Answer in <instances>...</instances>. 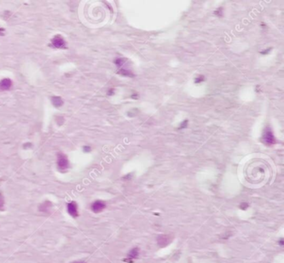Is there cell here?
<instances>
[{
    "mask_svg": "<svg viewBox=\"0 0 284 263\" xmlns=\"http://www.w3.org/2000/svg\"><path fill=\"white\" fill-rule=\"evenodd\" d=\"M262 142L268 147L273 146L277 143V139L275 138L274 133L269 126L266 127L263 130V135H262Z\"/></svg>",
    "mask_w": 284,
    "mask_h": 263,
    "instance_id": "obj_1",
    "label": "cell"
},
{
    "mask_svg": "<svg viewBox=\"0 0 284 263\" xmlns=\"http://www.w3.org/2000/svg\"><path fill=\"white\" fill-rule=\"evenodd\" d=\"M57 166L58 170L61 172H64L68 170L69 167V161L68 156L63 153V152H58L57 155Z\"/></svg>",
    "mask_w": 284,
    "mask_h": 263,
    "instance_id": "obj_2",
    "label": "cell"
},
{
    "mask_svg": "<svg viewBox=\"0 0 284 263\" xmlns=\"http://www.w3.org/2000/svg\"><path fill=\"white\" fill-rule=\"evenodd\" d=\"M66 44V41L61 35H55L51 39V46L54 48H64Z\"/></svg>",
    "mask_w": 284,
    "mask_h": 263,
    "instance_id": "obj_3",
    "label": "cell"
},
{
    "mask_svg": "<svg viewBox=\"0 0 284 263\" xmlns=\"http://www.w3.org/2000/svg\"><path fill=\"white\" fill-rule=\"evenodd\" d=\"M106 206L107 205H106L105 201H102V200H97L91 204V210L94 213H99L106 208Z\"/></svg>",
    "mask_w": 284,
    "mask_h": 263,
    "instance_id": "obj_4",
    "label": "cell"
},
{
    "mask_svg": "<svg viewBox=\"0 0 284 263\" xmlns=\"http://www.w3.org/2000/svg\"><path fill=\"white\" fill-rule=\"evenodd\" d=\"M67 211L70 216L73 217H78L79 216V207H78V204L76 201H71L67 204Z\"/></svg>",
    "mask_w": 284,
    "mask_h": 263,
    "instance_id": "obj_5",
    "label": "cell"
},
{
    "mask_svg": "<svg viewBox=\"0 0 284 263\" xmlns=\"http://www.w3.org/2000/svg\"><path fill=\"white\" fill-rule=\"evenodd\" d=\"M139 253H140V249L139 247H134V248H133L132 250L129 251V252L128 253L127 258H125L123 261L128 263H133L134 262V260H135V259L139 257Z\"/></svg>",
    "mask_w": 284,
    "mask_h": 263,
    "instance_id": "obj_6",
    "label": "cell"
},
{
    "mask_svg": "<svg viewBox=\"0 0 284 263\" xmlns=\"http://www.w3.org/2000/svg\"><path fill=\"white\" fill-rule=\"evenodd\" d=\"M157 242L159 247H166L170 242H172V237L170 235H160L157 238Z\"/></svg>",
    "mask_w": 284,
    "mask_h": 263,
    "instance_id": "obj_7",
    "label": "cell"
},
{
    "mask_svg": "<svg viewBox=\"0 0 284 263\" xmlns=\"http://www.w3.org/2000/svg\"><path fill=\"white\" fill-rule=\"evenodd\" d=\"M13 82L10 78H3L0 81V90H9L12 88Z\"/></svg>",
    "mask_w": 284,
    "mask_h": 263,
    "instance_id": "obj_8",
    "label": "cell"
},
{
    "mask_svg": "<svg viewBox=\"0 0 284 263\" xmlns=\"http://www.w3.org/2000/svg\"><path fill=\"white\" fill-rule=\"evenodd\" d=\"M52 206H53V204H52V202H51L50 201H45L44 202H43V203L39 205V206H38V210H39V211H41V212L47 213V212L49 211V210L51 209Z\"/></svg>",
    "mask_w": 284,
    "mask_h": 263,
    "instance_id": "obj_9",
    "label": "cell"
},
{
    "mask_svg": "<svg viewBox=\"0 0 284 263\" xmlns=\"http://www.w3.org/2000/svg\"><path fill=\"white\" fill-rule=\"evenodd\" d=\"M51 101H52V103L54 107H62L63 105V100L61 97H57V96H53L51 98Z\"/></svg>",
    "mask_w": 284,
    "mask_h": 263,
    "instance_id": "obj_10",
    "label": "cell"
},
{
    "mask_svg": "<svg viewBox=\"0 0 284 263\" xmlns=\"http://www.w3.org/2000/svg\"><path fill=\"white\" fill-rule=\"evenodd\" d=\"M117 74H120V75H122V76H125V77H130V78H134L135 75L131 70H128V69L127 68H121L118 69V71L117 72Z\"/></svg>",
    "mask_w": 284,
    "mask_h": 263,
    "instance_id": "obj_11",
    "label": "cell"
},
{
    "mask_svg": "<svg viewBox=\"0 0 284 263\" xmlns=\"http://www.w3.org/2000/svg\"><path fill=\"white\" fill-rule=\"evenodd\" d=\"M126 61H127V59L126 58H116L113 62H114L115 65H116L117 68H121L124 65L125 63H126Z\"/></svg>",
    "mask_w": 284,
    "mask_h": 263,
    "instance_id": "obj_12",
    "label": "cell"
},
{
    "mask_svg": "<svg viewBox=\"0 0 284 263\" xmlns=\"http://www.w3.org/2000/svg\"><path fill=\"white\" fill-rule=\"evenodd\" d=\"M204 81H205V77L203 75H198L194 78V83L195 84H199V83H203Z\"/></svg>",
    "mask_w": 284,
    "mask_h": 263,
    "instance_id": "obj_13",
    "label": "cell"
},
{
    "mask_svg": "<svg viewBox=\"0 0 284 263\" xmlns=\"http://www.w3.org/2000/svg\"><path fill=\"white\" fill-rule=\"evenodd\" d=\"M214 14L217 17H220V18L222 17V14H223V8H222V7L218 8L215 10Z\"/></svg>",
    "mask_w": 284,
    "mask_h": 263,
    "instance_id": "obj_14",
    "label": "cell"
},
{
    "mask_svg": "<svg viewBox=\"0 0 284 263\" xmlns=\"http://www.w3.org/2000/svg\"><path fill=\"white\" fill-rule=\"evenodd\" d=\"M1 210H4V198H3V196L0 192V211Z\"/></svg>",
    "mask_w": 284,
    "mask_h": 263,
    "instance_id": "obj_15",
    "label": "cell"
},
{
    "mask_svg": "<svg viewBox=\"0 0 284 263\" xmlns=\"http://www.w3.org/2000/svg\"><path fill=\"white\" fill-rule=\"evenodd\" d=\"M249 206V204L246 201H243V202H242L240 205H239V207L242 209V210H247V209L248 208Z\"/></svg>",
    "mask_w": 284,
    "mask_h": 263,
    "instance_id": "obj_16",
    "label": "cell"
},
{
    "mask_svg": "<svg viewBox=\"0 0 284 263\" xmlns=\"http://www.w3.org/2000/svg\"><path fill=\"white\" fill-rule=\"evenodd\" d=\"M188 124V120H184V121H183L181 123V124L179 126L178 129H183V128H187Z\"/></svg>",
    "mask_w": 284,
    "mask_h": 263,
    "instance_id": "obj_17",
    "label": "cell"
},
{
    "mask_svg": "<svg viewBox=\"0 0 284 263\" xmlns=\"http://www.w3.org/2000/svg\"><path fill=\"white\" fill-rule=\"evenodd\" d=\"M107 93L108 96H112V95L114 94V89L113 88H110V89H108Z\"/></svg>",
    "mask_w": 284,
    "mask_h": 263,
    "instance_id": "obj_18",
    "label": "cell"
},
{
    "mask_svg": "<svg viewBox=\"0 0 284 263\" xmlns=\"http://www.w3.org/2000/svg\"><path fill=\"white\" fill-rule=\"evenodd\" d=\"M91 150H92V148H91L90 146H84V151L85 152H90Z\"/></svg>",
    "mask_w": 284,
    "mask_h": 263,
    "instance_id": "obj_19",
    "label": "cell"
},
{
    "mask_svg": "<svg viewBox=\"0 0 284 263\" xmlns=\"http://www.w3.org/2000/svg\"><path fill=\"white\" fill-rule=\"evenodd\" d=\"M272 49V48H267V49H265V50H263V51H262V52H261V53H262V54H267V53H268V52H270V50Z\"/></svg>",
    "mask_w": 284,
    "mask_h": 263,
    "instance_id": "obj_20",
    "label": "cell"
},
{
    "mask_svg": "<svg viewBox=\"0 0 284 263\" xmlns=\"http://www.w3.org/2000/svg\"><path fill=\"white\" fill-rule=\"evenodd\" d=\"M32 147V143H31V142H27V143H25V144L24 145V148H27V147L29 148V147Z\"/></svg>",
    "mask_w": 284,
    "mask_h": 263,
    "instance_id": "obj_21",
    "label": "cell"
},
{
    "mask_svg": "<svg viewBox=\"0 0 284 263\" xmlns=\"http://www.w3.org/2000/svg\"><path fill=\"white\" fill-rule=\"evenodd\" d=\"M138 97H139V94H138V93H134V94H133L131 96V97H133V98H134V99H137Z\"/></svg>",
    "mask_w": 284,
    "mask_h": 263,
    "instance_id": "obj_22",
    "label": "cell"
},
{
    "mask_svg": "<svg viewBox=\"0 0 284 263\" xmlns=\"http://www.w3.org/2000/svg\"><path fill=\"white\" fill-rule=\"evenodd\" d=\"M4 29H2V28H0V36L3 35V33H4Z\"/></svg>",
    "mask_w": 284,
    "mask_h": 263,
    "instance_id": "obj_23",
    "label": "cell"
},
{
    "mask_svg": "<svg viewBox=\"0 0 284 263\" xmlns=\"http://www.w3.org/2000/svg\"><path fill=\"white\" fill-rule=\"evenodd\" d=\"M278 243H279V244H280V246H283V245H284L283 239H282H282H280V241H279V242H278Z\"/></svg>",
    "mask_w": 284,
    "mask_h": 263,
    "instance_id": "obj_24",
    "label": "cell"
},
{
    "mask_svg": "<svg viewBox=\"0 0 284 263\" xmlns=\"http://www.w3.org/2000/svg\"><path fill=\"white\" fill-rule=\"evenodd\" d=\"M72 263H86V262L84 261H73Z\"/></svg>",
    "mask_w": 284,
    "mask_h": 263,
    "instance_id": "obj_25",
    "label": "cell"
}]
</instances>
